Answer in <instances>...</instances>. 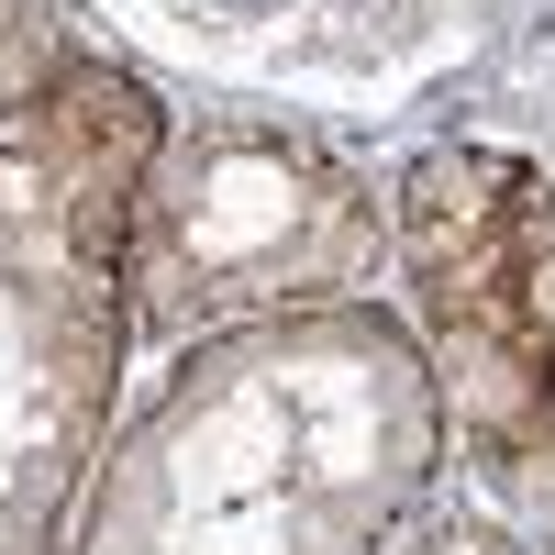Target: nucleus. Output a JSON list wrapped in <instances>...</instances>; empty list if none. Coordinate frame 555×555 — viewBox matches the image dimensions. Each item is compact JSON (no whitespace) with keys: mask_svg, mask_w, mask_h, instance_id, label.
Returning <instances> with one entry per match:
<instances>
[{"mask_svg":"<svg viewBox=\"0 0 555 555\" xmlns=\"http://www.w3.org/2000/svg\"><path fill=\"white\" fill-rule=\"evenodd\" d=\"M389 201L366 167L289 112H167L133 190V345H201L234 322H289L366 300Z\"/></svg>","mask_w":555,"mask_h":555,"instance_id":"nucleus-3","label":"nucleus"},{"mask_svg":"<svg viewBox=\"0 0 555 555\" xmlns=\"http://www.w3.org/2000/svg\"><path fill=\"white\" fill-rule=\"evenodd\" d=\"M78 67V34H67V0H0V133L34 122L56 101V78Z\"/></svg>","mask_w":555,"mask_h":555,"instance_id":"nucleus-5","label":"nucleus"},{"mask_svg":"<svg viewBox=\"0 0 555 555\" xmlns=\"http://www.w3.org/2000/svg\"><path fill=\"white\" fill-rule=\"evenodd\" d=\"M389 245L444 434L489 489L555 478V167L512 133H444L400 167Z\"/></svg>","mask_w":555,"mask_h":555,"instance_id":"nucleus-4","label":"nucleus"},{"mask_svg":"<svg viewBox=\"0 0 555 555\" xmlns=\"http://www.w3.org/2000/svg\"><path fill=\"white\" fill-rule=\"evenodd\" d=\"M389 555H533L512 522H489V512H444V522H411Z\"/></svg>","mask_w":555,"mask_h":555,"instance_id":"nucleus-6","label":"nucleus"},{"mask_svg":"<svg viewBox=\"0 0 555 555\" xmlns=\"http://www.w3.org/2000/svg\"><path fill=\"white\" fill-rule=\"evenodd\" d=\"M544 500H555V478H544Z\"/></svg>","mask_w":555,"mask_h":555,"instance_id":"nucleus-8","label":"nucleus"},{"mask_svg":"<svg viewBox=\"0 0 555 555\" xmlns=\"http://www.w3.org/2000/svg\"><path fill=\"white\" fill-rule=\"evenodd\" d=\"M533 156H544V167H555V78H544V89H533Z\"/></svg>","mask_w":555,"mask_h":555,"instance_id":"nucleus-7","label":"nucleus"},{"mask_svg":"<svg viewBox=\"0 0 555 555\" xmlns=\"http://www.w3.org/2000/svg\"><path fill=\"white\" fill-rule=\"evenodd\" d=\"M444 389L378 300L234 322L167 356L101 444L67 555H389L444 478Z\"/></svg>","mask_w":555,"mask_h":555,"instance_id":"nucleus-1","label":"nucleus"},{"mask_svg":"<svg viewBox=\"0 0 555 555\" xmlns=\"http://www.w3.org/2000/svg\"><path fill=\"white\" fill-rule=\"evenodd\" d=\"M156 145L167 101L101 44L0 133V555H67L101 444L122 434L133 190Z\"/></svg>","mask_w":555,"mask_h":555,"instance_id":"nucleus-2","label":"nucleus"}]
</instances>
